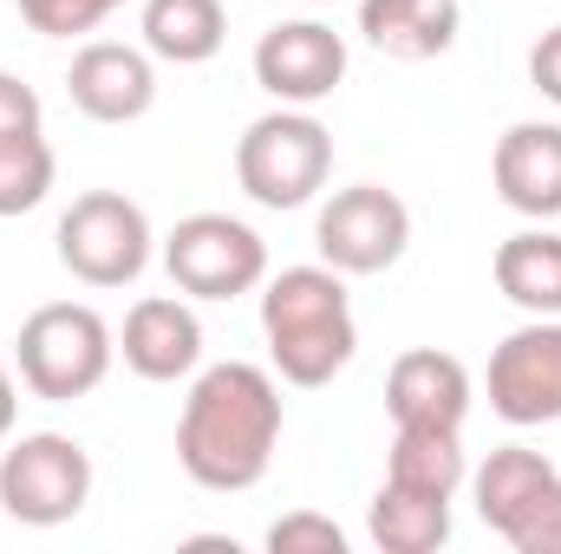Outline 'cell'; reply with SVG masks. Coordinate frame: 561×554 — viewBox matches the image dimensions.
I'll list each match as a JSON object with an SVG mask.
<instances>
[{"label": "cell", "instance_id": "1", "mask_svg": "<svg viewBox=\"0 0 561 554\" xmlns=\"http://www.w3.org/2000/svg\"><path fill=\"white\" fill-rule=\"evenodd\" d=\"M280 443V385L268 366L222 359L190 379L176 417V463L209 496H242L268 476Z\"/></svg>", "mask_w": 561, "mask_h": 554}, {"label": "cell", "instance_id": "2", "mask_svg": "<svg viewBox=\"0 0 561 554\" xmlns=\"http://www.w3.org/2000/svg\"><path fill=\"white\" fill-rule=\"evenodd\" d=\"M262 339H268V359H275V372L287 385H300V392L333 385L359 353V320H353V300H346V275L327 268V262L268 275L262 280Z\"/></svg>", "mask_w": 561, "mask_h": 554}, {"label": "cell", "instance_id": "3", "mask_svg": "<svg viewBox=\"0 0 561 554\" xmlns=\"http://www.w3.org/2000/svg\"><path fill=\"white\" fill-rule=\"evenodd\" d=\"M118 359V333L105 326L99 307L85 300H53V307H33L20 320V339H13V366H20V385L46 405H72V399H92L105 385Z\"/></svg>", "mask_w": 561, "mask_h": 554}, {"label": "cell", "instance_id": "4", "mask_svg": "<svg viewBox=\"0 0 561 554\" xmlns=\"http://www.w3.org/2000/svg\"><path fill=\"white\" fill-rule=\"evenodd\" d=\"M333 176V131L307 105H275L236 138V183L262 209H307Z\"/></svg>", "mask_w": 561, "mask_h": 554}, {"label": "cell", "instance_id": "5", "mask_svg": "<svg viewBox=\"0 0 561 554\" xmlns=\"http://www.w3.org/2000/svg\"><path fill=\"white\" fill-rule=\"evenodd\" d=\"M59 242V268L85 287H131L150 268V216L125 189H85L72 196V209L53 229Z\"/></svg>", "mask_w": 561, "mask_h": 554}, {"label": "cell", "instance_id": "6", "mask_svg": "<svg viewBox=\"0 0 561 554\" xmlns=\"http://www.w3.org/2000/svg\"><path fill=\"white\" fill-rule=\"evenodd\" d=\"M163 268L190 300H236L268 280V242L222 209H196L163 235Z\"/></svg>", "mask_w": 561, "mask_h": 554}, {"label": "cell", "instance_id": "7", "mask_svg": "<svg viewBox=\"0 0 561 554\" xmlns=\"http://www.w3.org/2000/svg\"><path fill=\"white\" fill-rule=\"evenodd\" d=\"M92 503V457L66 430H26L0 457V509L20 529H59Z\"/></svg>", "mask_w": 561, "mask_h": 554}, {"label": "cell", "instance_id": "8", "mask_svg": "<svg viewBox=\"0 0 561 554\" xmlns=\"http://www.w3.org/2000/svg\"><path fill=\"white\" fill-rule=\"evenodd\" d=\"M313 249L327 268L340 275H386L405 262L412 249V209L405 196L379 189V183H353V189H333L313 216Z\"/></svg>", "mask_w": 561, "mask_h": 554}, {"label": "cell", "instance_id": "9", "mask_svg": "<svg viewBox=\"0 0 561 554\" xmlns=\"http://www.w3.org/2000/svg\"><path fill=\"white\" fill-rule=\"evenodd\" d=\"M490 412L516 430L561 424V320H529L490 353Z\"/></svg>", "mask_w": 561, "mask_h": 554}, {"label": "cell", "instance_id": "10", "mask_svg": "<svg viewBox=\"0 0 561 554\" xmlns=\"http://www.w3.org/2000/svg\"><path fill=\"white\" fill-rule=\"evenodd\" d=\"M346 79V39L327 20H280L255 39V85L275 105H320Z\"/></svg>", "mask_w": 561, "mask_h": 554}, {"label": "cell", "instance_id": "11", "mask_svg": "<svg viewBox=\"0 0 561 554\" xmlns=\"http://www.w3.org/2000/svg\"><path fill=\"white\" fill-rule=\"evenodd\" d=\"M66 92H72V105H79L92 125H138L144 112L157 105V66H150L144 46L92 39V46L72 53Z\"/></svg>", "mask_w": 561, "mask_h": 554}, {"label": "cell", "instance_id": "12", "mask_svg": "<svg viewBox=\"0 0 561 554\" xmlns=\"http://www.w3.org/2000/svg\"><path fill=\"white\" fill-rule=\"evenodd\" d=\"M118 353L125 366L150 379V385H176V379H196L203 372V320L190 300L176 293H150L125 313V333H118Z\"/></svg>", "mask_w": 561, "mask_h": 554}, {"label": "cell", "instance_id": "13", "mask_svg": "<svg viewBox=\"0 0 561 554\" xmlns=\"http://www.w3.org/2000/svg\"><path fill=\"white\" fill-rule=\"evenodd\" d=\"M470 366L457 353H437V346H412L392 359L386 372V412L392 424H424V430H463L470 417Z\"/></svg>", "mask_w": 561, "mask_h": 554}, {"label": "cell", "instance_id": "14", "mask_svg": "<svg viewBox=\"0 0 561 554\" xmlns=\"http://www.w3.org/2000/svg\"><path fill=\"white\" fill-rule=\"evenodd\" d=\"M490 183L529 222L561 216V125H549V118L510 125L496 138V157H490Z\"/></svg>", "mask_w": 561, "mask_h": 554}, {"label": "cell", "instance_id": "15", "mask_svg": "<svg viewBox=\"0 0 561 554\" xmlns=\"http://www.w3.org/2000/svg\"><path fill=\"white\" fill-rule=\"evenodd\" d=\"M457 26H463V7L457 0H359V33L366 46H379L386 59H437L457 46Z\"/></svg>", "mask_w": 561, "mask_h": 554}, {"label": "cell", "instance_id": "16", "mask_svg": "<svg viewBox=\"0 0 561 554\" xmlns=\"http://www.w3.org/2000/svg\"><path fill=\"white\" fill-rule=\"evenodd\" d=\"M366 535H373L379 554H437L450 542V496L386 476L373 509H366Z\"/></svg>", "mask_w": 561, "mask_h": 554}, {"label": "cell", "instance_id": "17", "mask_svg": "<svg viewBox=\"0 0 561 554\" xmlns=\"http://www.w3.org/2000/svg\"><path fill=\"white\" fill-rule=\"evenodd\" d=\"M144 53L163 66H209L229 39V7L222 0H144Z\"/></svg>", "mask_w": 561, "mask_h": 554}, {"label": "cell", "instance_id": "18", "mask_svg": "<svg viewBox=\"0 0 561 554\" xmlns=\"http://www.w3.org/2000/svg\"><path fill=\"white\" fill-rule=\"evenodd\" d=\"M490 275H496V293L510 307H523L529 320H561V235L556 229H516L496 249Z\"/></svg>", "mask_w": 561, "mask_h": 554}, {"label": "cell", "instance_id": "19", "mask_svg": "<svg viewBox=\"0 0 561 554\" xmlns=\"http://www.w3.org/2000/svg\"><path fill=\"white\" fill-rule=\"evenodd\" d=\"M561 470L542 457V450H529V443H503V450H490V463L470 476V489H477V516H483V529H496V535H510L529 509H536V496L556 483Z\"/></svg>", "mask_w": 561, "mask_h": 554}, {"label": "cell", "instance_id": "20", "mask_svg": "<svg viewBox=\"0 0 561 554\" xmlns=\"http://www.w3.org/2000/svg\"><path fill=\"white\" fill-rule=\"evenodd\" d=\"M386 476L412 483V489H437L457 496L470 476L463 457V430H424V424H392V450H386Z\"/></svg>", "mask_w": 561, "mask_h": 554}, {"label": "cell", "instance_id": "21", "mask_svg": "<svg viewBox=\"0 0 561 554\" xmlns=\"http://www.w3.org/2000/svg\"><path fill=\"white\" fill-rule=\"evenodd\" d=\"M53 176H59V157H53L46 131L0 138V216H26V209H39L46 189H53Z\"/></svg>", "mask_w": 561, "mask_h": 554}, {"label": "cell", "instance_id": "22", "mask_svg": "<svg viewBox=\"0 0 561 554\" xmlns=\"http://www.w3.org/2000/svg\"><path fill=\"white\" fill-rule=\"evenodd\" d=\"M125 0H20V20L39 33V39H79V33H99Z\"/></svg>", "mask_w": 561, "mask_h": 554}, {"label": "cell", "instance_id": "23", "mask_svg": "<svg viewBox=\"0 0 561 554\" xmlns=\"http://www.w3.org/2000/svg\"><path fill=\"white\" fill-rule=\"evenodd\" d=\"M268 554H346V529L333 516H313V509H294L268 529Z\"/></svg>", "mask_w": 561, "mask_h": 554}, {"label": "cell", "instance_id": "24", "mask_svg": "<svg viewBox=\"0 0 561 554\" xmlns=\"http://www.w3.org/2000/svg\"><path fill=\"white\" fill-rule=\"evenodd\" d=\"M503 542H510L516 554H561V476L536 496V509H529Z\"/></svg>", "mask_w": 561, "mask_h": 554}, {"label": "cell", "instance_id": "25", "mask_svg": "<svg viewBox=\"0 0 561 554\" xmlns=\"http://www.w3.org/2000/svg\"><path fill=\"white\" fill-rule=\"evenodd\" d=\"M46 112H39V92L20 79V72H0V138H20V131H39Z\"/></svg>", "mask_w": 561, "mask_h": 554}, {"label": "cell", "instance_id": "26", "mask_svg": "<svg viewBox=\"0 0 561 554\" xmlns=\"http://www.w3.org/2000/svg\"><path fill=\"white\" fill-rule=\"evenodd\" d=\"M529 85H536L549 105H561V26H549V33L529 46Z\"/></svg>", "mask_w": 561, "mask_h": 554}, {"label": "cell", "instance_id": "27", "mask_svg": "<svg viewBox=\"0 0 561 554\" xmlns=\"http://www.w3.org/2000/svg\"><path fill=\"white\" fill-rule=\"evenodd\" d=\"M13 417H20V385H13V372L0 359V437H13Z\"/></svg>", "mask_w": 561, "mask_h": 554}, {"label": "cell", "instance_id": "28", "mask_svg": "<svg viewBox=\"0 0 561 554\" xmlns=\"http://www.w3.org/2000/svg\"><path fill=\"white\" fill-rule=\"evenodd\" d=\"M313 7H333V0H313Z\"/></svg>", "mask_w": 561, "mask_h": 554}]
</instances>
